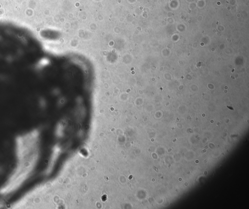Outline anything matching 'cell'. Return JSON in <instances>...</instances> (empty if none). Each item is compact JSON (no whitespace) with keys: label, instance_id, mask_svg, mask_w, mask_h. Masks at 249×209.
Returning <instances> with one entry per match:
<instances>
[{"label":"cell","instance_id":"obj_1","mask_svg":"<svg viewBox=\"0 0 249 209\" xmlns=\"http://www.w3.org/2000/svg\"><path fill=\"white\" fill-rule=\"evenodd\" d=\"M16 142L17 163L14 171L1 189L3 194L19 187L30 175L36 163L37 137L35 132L19 136Z\"/></svg>","mask_w":249,"mask_h":209}]
</instances>
